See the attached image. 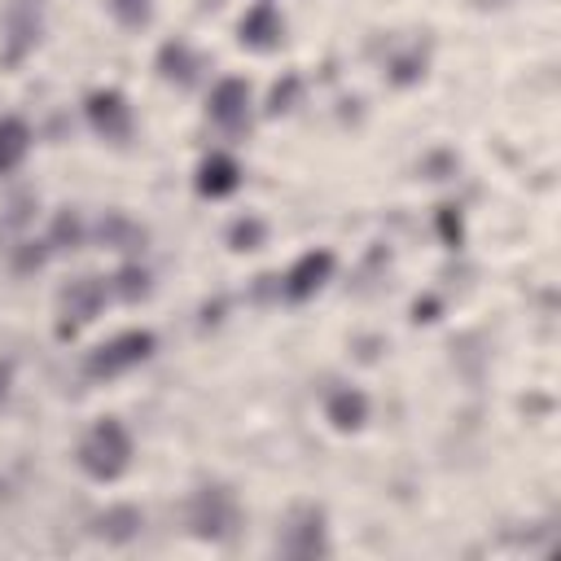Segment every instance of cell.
<instances>
[{
	"instance_id": "obj_1",
	"label": "cell",
	"mask_w": 561,
	"mask_h": 561,
	"mask_svg": "<svg viewBox=\"0 0 561 561\" xmlns=\"http://www.w3.org/2000/svg\"><path fill=\"white\" fill-rule=\"evenodd\" d=\"M127 465H131V434L123 430V421L114 416L96 421L79 443V469L96 482H114L127 473Z\"/></svg>"
},
{
	"instance_id": "obj_2",
	"label": "cell",
	"mask_w": 561,
	"mask_h": 561,
	"mask_svg": "<svg viewBox=\"0 0 561 561\" xmlns=\"http://www.w3.org/2000/svg\"><path fill=\"white\" fill-rule=\"evenodd\" d=\"M237 522H241V508H237V495L228 486L206 482V486L193 491V500H188V526H193V535L219 543V539H232L237 535Z\"/></svg>"
},
{
	"instance_id": "obj_3",
	"label": "cell",
	"mask_w": 561,
	"mask_h": 561,
	"mask_svg": "<svg viewBox=\"0 0 561 561\" xmlns=\"http://www.w3.org/2000/svg\"><path fill=\"white\" fill-rule=\"evenodd\" d=\"M153 333L149 329H127V333H114L110 342H101L92 355H88V377H123L131 373L136 364H145L153 355Z\"/></svg>"
},
{
	"instance_id": "obj_4",
	"label": "cell",
	"mask_w": 561,
	"mask_h": 561,
	"mask_svg": "<svg viewBox=\"0 0 561 561\" xmlns=\"http://www.w3.org/2000/svg\"><path fill=\"white\" fill-rule=\"evenodd\" d=\"M276 548L285 557H316V552H329V539H324V513L316 504H302L289 513V522L280 526L276 535Z\"/></svg>"
},
{
	"instance_id": "obj_5",
	"label": "cell",
	"mask_w": 561,
	"mask_h": 561,
	"mask_svg": "<svg viewBox=\"0 0 561 561\" xmlns=\"http://www.w3.org/2000/svg\"><path fill=\"white\" fill-rule=\"evenodd\" d=\"M83 110H88V123H92L96 136H105V140H127L131 136V105H127L123 92L96 88Z\"/></svg>"
},
{
	"instance_id": "obj_6",
	"label": "cell",
	"mask_w": 561,
	"mask_h": 561,
	"mask_svg": "<svg viewBox=\"0 0 561 561\" xmlns=\"http://www.w3.org/2000/svg\"><path fill=\"white\" fill-rule=\"evenodd\" d=\"M105 294H110V280H101V276L70 280V289L61 294V324H57V333L66 337V333H75L79 324H88V320L101 311Z\"/></svg>"
},
{
	"instance_id": "obj_7",
	"label": "cell",
	"mask_w": 561,
	"mask_h": 561,
	"mask_svg": "<svg viewBox=\"0 0 561 561\" xmlns=\"http://www.w3.org/2000/svg\"><path fill=\"white\" fill-rule=\"evenodd\" d=\"M329 276H333V254H329V250H307V254L285 272L280 294H285L289 302H307Z\"/></svg>"
},
{
	"instance_id": "obj_8",
	"label": "cell",
	"mask_w": 561,
	"mask_h": 561,
	"mask_svg": "<svg viewBox=\"0 0 561 561\" xmlns=\"http://www.w3.org/2000/svg\"><path fill=\"white\" fill-rule=\"evenodd\" d=\"M39 4L44 0H9V26H4V61L13 66V61H22L26 57V48L39 39Z\"/></svg>"
},
{
	"instance_id": "obj_9",
	"label": "cell",
	"mask_w": 561,
	"mask_h": 561,
	"mask_svg": "<svg viewBox=\"0 0 561 561\" xmlns=\"http://www.w3.org/2000/svg\"><path fill=\"white\" fill-rule=\"evenodd\" d=\"M250 118V83L245 79H219L210 92V123L224 131H241Z\"/></svg>"
},
{
	"instance_id": "obj_10",
	"label": "cell",
	"mask_w": 561,
	"mask_h": 561,
	"mask_svg": "<svg viewBox=\"0 0 561 561\" xmlns=\"http://www.w3.org/2000/svg\"><path fill=\"white\" fill-rule=\"evenodd\" d=\"M237 35H241V44H245V48L267 53V48H276V44H280V35H285V18L276 13V4H272V0H259V4L241 18Z\"/></svg>"
},
{
	"instance_id": "obj_11",
	"label": "cell",
	"mask_w": 561,
	"mask_h": 561,
	"mask_svg": "<svg viewBox=\"0 0 561 561\" xmlns=\"http://www.w3.org/2000/svg\"><path fill=\"white\" fill-rule=\"evenodd\" d=\"M197 70H202V57H197L184 39H171V44H162V48H158V75H162L167 83L188 88V83L197 79Z\"/></svg>"
},
{
	"instance_id": "obj_12",
	"label": "cell",
	"mask_w": 561,
	"mask_h": 561,
	"mask_svg": "<svg viewBox=\"0 0 561 561\" xmlns=\"http://www.w3.org/2000/svg\"><path fill=\"white\" fill-rule=\"evenodd\" d=\"M237 184H241V167H237L228 153H210V158L197 167V193H202V197H228Z\"/></svg>"
},
{
	"instance_id": "obj_13",
	"label": "cell",
	"mask_w": 561,
	"mask_h": 561,
	"mask_svg": "<svg viewBox=\"0 0 561 561\" xmlns=\"http://www.w3.org/2000/svg\"><path fill=\"white\" fill-rule=\"evenodd\" d=\"M324 416H329L337 430H359V425L368 421V399H364V390L337 386V390L329 394V403H324Z\"/></svg>"
},
{
	"instance_id": "obj_14",
	"label": "cell",
	"mask_w": 561,
	"mask_h": 561,
	"mask_svg": "<svg viewBox=\"0 0 561 561\" xmlns=\"http://www.w3.org/2000/svg\"><path fill=\"white\" fill-rule=\"evenodd\" d=\"M140 526H145V517H140L136 504H114V508H105V513L96 517V535H101L105 543H131V539L140 535Z\"/></svg>"
},
{
	"instance_id": "obj_15",
	"label": "cell",
	"mask_w": 561,
	"mask_h": 561,
	"mask_svg": "<svg viewBox=\"0 0 561 561\" xmlns=\"http://www.w3.org/2000/svg\"><path fill=\"white\" fill-rule=\"evenodd\" d=\"M31 153V127L18 118V114H4L0 118V175L22 167V158Z\"/></svg>"
},
{
	"instance_id": "obj_16",
	"label": "cell",
	"mask_w": 561,
	"mask_h": 561,
	"mask_svg": "<svg viewBox=\"0 0 561 561\" xmlns=\"http://www.w3.org/2000/svg\"><path fill=\"white\" fill-rule=\"evenodd\" d=\"M267 241V224L259 215H241L232 228H228V245L232 250H259Z\"/></svg>"
},
{
	"instance_id": "obj_17",
	"label": "cell",
	"mask_w": 561,
	"mask_h": 561,
	"mask_svg": "<svg viewBox=\"0 0 561 561\" xmlns=\"http://www.w3.org/2000/svg\"><path fill=\"white\" fill-rule=\"evenodd\" d=\"M79 237H83V224H79V215L75 210H61L57 219H53V232H48V250H75L79 245Z\"/></svg>"
},
{
	"instance_id": "obj_18",
	"label": "cell",
	"mask_w": 561,
	"mask_h": 561,
	"mask_svg": "<svg viewBox=\"0 0 561 561\" xmlns=\"http://www.w3.org/2000/svg\"><path fill=\"white\" fill-rule=\"evenodd\" d=\"M110 294H118V298H140V294H149V272L145 267H123L114 280H110Z\"/></svg>"
},
{
	"instance_id": "obj_19",
	"label": "cell",
	"mask_w": 561,
	"mask_h": 561,
	"mask_svg": "<svg viewBox=\"0 0 561 561\" xmlns=\"http://www.w3.org/2000/svg\"><path fill=\"white\" fill-rule=\"evenodd\" d=\"M110 9L123 26H145L149 13H153V0H110Z\"/></svg>"
},
{
	"instance_id": "obj_20",
	"label": "cell",
	"mask_w": 561,
	"mask_h": 561,
	"mask_svg": "<svg viewBox=\"0 0 561 561\" xmlns=\"http://www.w3.org/2000/svg\"><path fill=\"white\" fill-rule=\"evenodd\" d=\"M294 96H298V79L289 75L285 83H276V88H272V114H280V110H289V101H294Z\"/></svg>"
},
{
	"instance_id": "obj_21",
	"label": "cell",
	"mask_w": 561,
	"mask_h": 561,
	"mask_svg": "<svg viewBox=\"0 0 561 561\" xmlns=\"http://www.w3.org/2000/svg\"><path fill=\"white\" fill-rule=\"evenodd\" d=\"M438 224H443V237H447L451 245H460V215H456V206H443V210H438Z\"/></svg>"
},
{
	"instance_id": "obj_22",
	"label": "cell",
	"mask_w": 561,
	"mask_h": 561,
	"mask_svg": "<svg viewBox=\"0 0 561 561\" xmlns=\"http://www.w3.org/2000/svg\"><path fill=\"white\" fill-rule=\"evenodd\" d=\"M9 386H13V364H9V359H0V403L9 399Z\"/></svg>"
}]
</instances>
